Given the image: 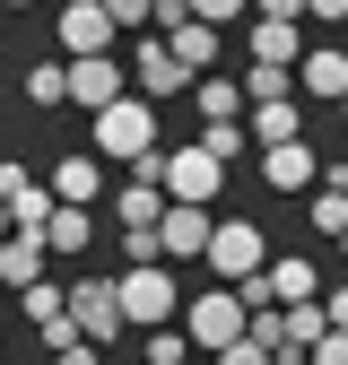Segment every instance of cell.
<instances>
[{"label":"cell","mask_w":348,"mask_h":365,"mask_svg":"<svg viewBox=\"0 0 348 365\" xmlns=\"http://www.w3.org/2000/svg\"><path fill=\"white\" fill-rule=\"evenodd\" d=\"M0 287H44V235H9L0 244Z\"/></svg>","instance_id":"e0dca14e"},{"label":"cell","mask_w":348,"mask_h":365,"mask_svg":"<svg viewBox=\"0 0 348 365\" xmlns=\"http://www.w3.org/2000/svg\"><path fill=\"white\" fill-rule=\"evenodd\" d=\"M304 217H314L322 244H339V235H348V182H322V192L304 200Z\"/></svg>","instance_id":"44dd1931"},{"label":"cell","mask_w":348,"mask_h":365,"mask_svg":"<svg viewBox=\"0 0 348 365\" xmlns=\"http://www.w3.org/2000/svg\"><path fill=\"white\" fill-rule=\"evenodd\" d=\"M209 235H218V217H209V209H165V226H157L165 269H174V261H209Z\"/></svg>","instance_id":"8fae6325"},{"label":"cell","mask_w":348,"mask_h":365,"mask_svg":"<svg viewBox=\"0 0 348 365\" xmlns=\"http://www.w3.org/2000/svg\"><path fill=\"white\" fill-rule=\"evenodd\" d=\"M304 18H322V26H348V0H304Z\"/></svg>","instance_id":"83f0119b"},{"label":"cell","mask_w":348,"mask_h":365,"mask_svg":"<svg viewBox=\"0 0 348 365\" xmlns=\"http://www.w3.org/2000/svg\"><path fill=\"white\" fill-rule=\"evenodd\" d=\"M339 122H348V96H339Z\"/></svg>","instance_id":"e575fe53"},{"label":"cell","mask_w":348,"mask_h":365,"mask_svg":"<svg viewBox=\"0 0 348 365\" xmlns=\"http://www.w3.org/2000/svg\"><path fill=\"white\" fill-rule=\"evenodd\" d=\"M70 322H78V339L87 348H113L130 322H122V296H113V279H78L70 287Z\"/></svg>","instance_id":"8992f818"},{"label":"cell","mask_w":348,"mask_h":365,"mask_svg":"<svg viewBox=\"0 0 348 365\" xmlns=\"http://www.w3.org/2000/svg\"><path fill=\"white\" fill-rule=\"evenodd\" d=\"M165 209H174V200L157 192V182H140V174L113 192V226H122V235H157V226H165Z\"/></svg>","instance_id":"4fadbf2b"},{"label":"cell","mask_w":348,"mask_h":365,"mask_svg":"<svg viewBox=\"0 0 348 365\" xmlns=\"http://www.w3.org/2000/svg\"><path fill=\"white\" fill-rule=\"evenodd\" d=\"M192 356V339H183V322H174V331H148V365H183Z\"/></svg>","instance_id":"484cf974"},{"label":"cell","mask_w":348,"mask_h":365,"mask_svg":"<svg viewBox=\"0 0 348 365\" xmlns=\"http://www.w3.org/2000/svg\"><path fill=\"white\" fill-rule=\"evenodd\" d=\"M96 192H105V157H96V148H70V157L53 165V200H61V209H96Z\"/></svg>","instance_id":"7c38bea8"},{"label":"cell","mask_w":348,"mask_h":365,"mask_svg":"<svg viewBox=\"0 0 348 365\" xmlns=\"http://www.w3.org/2000/svg\"><path fill=\"white\" fill-rule=\"evenodd\" d=\"M261 105H296V70H252L244 61V113H261Z\"/></svg>","instance_id":"ffe728a7"},{"label":"cell","mask_w":348,"mask_h":365,"mask_svg":"<svg viewBox=\"0 0 348 365\" xmlns=\"http://www.w3.org/2000/svg\"><path fill=\"white\" fill-rule=\"evenodd\" d=\"M113 296H122V322H140V331H174V313H183V296H174V269H165V261L122 269Z\"/></svg>","instance_id":"7a4b0ae2"},{"label":"cell","mask_w":348,"mask_h":365,"mask_svg":"<svg viewBox=\"0 0 348 365\" xmlns=\"http://www.w3.org/2000/svg\"><path fill=\"white\" fill-rule=\"evenodd\" d=\"M296 96H314V105H339V96H348V53H339V43H304Z\"/></svg>","instance_id":"30bf717a"},{"label":"cell","mask_w":348,"mask_h":365,"mask_svg":"<svg viewBox=\"0 0 348 365\" xmlns=\"http://www.w3.org/2000/svg\"><path fill=\"white\" fill-rule=\"evenodd\" d=\"M244 61H252V70H296V61H304V26L252 18V26H244Z\"/></svg>","instance_id":"9c48e42d"},{"label":"cell","mask_w":348,"mask_h":365,"mask_svg":"<svg viewBox=\"0 0 348 365\" xmlns=\"http://www.w3.org/2000/svg\"><path fill=\"white\" fill-rule=\"evenodd\" d=\"M0 9H35V0H0Z\"/></svg>","instance_id":"836d02e7"},{"label":"cell","mask_w":348,"mask_h":365,"mask_svg":"<svg viewBox=\"0 0 348 365\" xmlns=\"http://www.w3.org/2000/svg\"><path fill=\"white\" fill-rule=\"evenodd\" d=\"M192 113L200 122H244V78H200L192 87Z\"/></svg>","instance_id":"d6986e66"},{"label":"cell","mask_w":348,"mask_h":365,"mask_svg":"<svg viewBox=\"0 0 348 365\" xmlns=\"http://www.w3.org/2000/svg\"><path fill=\"white\" fill-rule=\"evenodd\" d=\"M26 96L35 105H70V61H26Z\"/></svg>","instance_id":"603a6c76"},{"label":"cell","mask_w":348,"mask_h":365,"mask_svg":"<svg viewBox=\"0 0 348 365\" xmlns=\"http://www.w3.org/2000/svg\"><path fill=\"white\" fill-rule=\"evenodd\" d=\"M218 43H227V35H218V26H200V18H174V26H165V53L183 61L192 78H218Z\"/></svg>","instance_id":"5bb4252c"},{"label":"cell","mask_w":348,"mask_h":365,"mask_svg":"<svg viewBox=\"0 0 348 365\" xmlns=\"http://www.w3.org/2000/svg\"><path fill=\"white\" fill-rule=\"evenodd\" d=\"M314 365H348V331H331V339L314 348Z\"/></svg>","instance_id":"4dcf8cb0"},{"label":"cell","mask_w":348,"mask_h":365,"mask_svg":"<svg viewBox=\"0 0 348 365\" xmlns=\"http://www.w3.org/2000/svg\"><path fill=\"white\" fill-rule=\"evenodd\" d=\"M105 18H113L122 35H140V26H157V0H105Z\"/></svg>","instance_id":"d4e9b609"},{"label":"cell","mask_w":348,"mask_h":365,"mask_svg":"<svg viewBox=\"0 0 348 365\" xmlns=\"http://www.w3.org/2000/svg\"><path fill=\"white\" fill-rule=\"evenodd\" d=\"M244 140H252L244 122H209V130H200V148H209L218 165H235V157H244Z\"/></svg>","instance_id":"cb8c5ba5"},{"label":"cell","mask_w":348,"mask_h":365,"mask_svg":"<svg viewBox=\"0 0 348 365\" xmlns=\"http://www.w3.org/2000/svg\"><path fill=\"white\" fill-rule=\"evenodd\" d=\"M87 148H96L105 165L122 157V165H140V157H157V105H140V96H122V105H105L96 122H87Z\"/></svg>","instance_id":"6da1fadb"},{"label":"cell","mask_w":348,"mask_h":365,"mask_svg":"<svg viewBox=\"0 0 348 365\" xmlns=\"http://www.w3.org/2000/svg\"><path fill=\"white\" fill-rule=\"evenodd\" d=\"M314 174H322V165H314L304 140H296V148H261V192H304V200H314Z\"/></svg>","instance_id":"9a60e30c"},{"label":"cell","mask_w":348,"mask_h":365,"mask_svg":"<svg viewBox=\"0 0 348 365\" xmlns=\"http://www.w3.org/2000/svg\"><path fill=\"white\" fill-rule=\"evenodd\" d=\"M183 339H192V348H209V356H227V348L244 339V296H235V287L192 296V304H183Z\"/></svg>","instance_id":"5b68a950"},{"label":"cell","mask_w":348,"mask_h":365,"mask_svg":"<svg viewBox=\"0 0 348 365\" xmlns=\"http://www.w3.org/2000/svg\"><path fill=\"white\" fill-rule=\"evenodd\" d=\"M261 18H287V26H304V0H252Z\"/></svg>","instance_id":"4316f807"},{"label":"cell","mask_w":348,"mask_h":365,"mask_svg":"<svg viewBox=\"0 0 348 365\" xmlns=\"http://www.w3.org/2000/svg\"><path fill=\"white\" fill-rule=\"evenodd\" d=\"M218 365H270V348H252V339H235V348L218 356Z\"/></svg>","instance_id":"f546056e"},{"label":"cell","mask_w":348,"mask_h":365,"mask_svg":"<svg viewBox=\"0 0 348 365\" xmlns=\"http://www.w3.org/2000/svg\"><path fill=\"white\" fill-rule=\"evenodd\" d=\"M244 130L261 148H296L304 140V105H261V113H244Z\"/></svg>","instance_id":"ac0fdd59"},{"label":"cell","mask_w":348,"mask_h":365,"mask_svg":"<svg viewBox=\"0 0 348 365\" xmlns=\"http://www.w3.org/2000/svg\"><path fill=\"white\" fill-rule=\"evenodd\" d=\"M130 96V70L105 53V61H70V105H87V122H96L105 105H122Z\"/></svg>","instance_id":"ba28073f"},{"label":"cell","mask_w":348,"mask_h":365,"mask_svg":"<svg viewBox=\"0 0 348 365\" xmlns=\"http://www.w3.org/2000/svg\"><path fill=\"white\" fill-rule=\"evenodd\" d=\"M113 18H105V0H70V9H61V53L70 61H105L113 53Z\"/></svg>","instance_id":"52a82bcc"},{"label":"cell","mask_w":348,"mask_h":365,"mask_svg":"<svg viewBox=\"0 0 348 365\" xmlns=\"http://www.w3.org/2000/svg\"><path fill=\"white\" fill-rule=\"evenodd\" d=\"M96 244V217L87 209H53V226H44V252H87Z\"/></svg>","instance_id":"7402d4cb"},{"label":"cell","mask_w":348,"mask_h":365,"mask_svg":"<svg viewBox=\"0 0 348 365\" xmlns=\"http://www.w3.org/2000/svg\"><path fill=\"white\" fill-rule=\"evenodd\" d=\"M339 252H348V235H339Z\"/></svg>","instance_id":"d590c367"},{"label":"cell","mask_w":348,"mask_h":365,"mask_svg":"<svg viewBox=\"0 0 348 365\" xmlns=\"http://www.w3.org/2000/svg\"><path fill=\"white\" fill-rule=\"evenodd\" d=\"M209 269H218L227 287L261 279V269H270V235H261V217H218V235H209Z\"/></svg>","instance_id":"277c9868"},{"label":"cell","mask_w":348,"mask_h":365,"mask_svg":"<svg viewBox=\"0 0 348 365\" xmlns=\"http://www.w3.org/2000/svg\"><path fill=\"white\" fill-rule=\"evenodd\" d=\"M322 322H331V331H348V287H331V296H322Z\"/></svg>","instance_id":"f1b7e54d"},{"label":"cell","mask_w":348,"mask_h":365,"mask_svg":"<svg viewBox=\"0 0 348 365\" xmlns=\"http://www.w3.org/2000/svg\"><path fill=\"white\" fill-rule=\"evenodd\" d=\"M53 365H105V348H87V339H78V348H61Z\"/></svg>","instance_id":"1f68e13d"},{"label":"cell","mask_w":348,"mask_h":365,"mask_svg":"<svg viewBox=\"0 0 348 365\" xmlns=\"http://www.w3.org/2000/svg\"><path fill=\"white\" fill-rule=\"evenodd\" d=\"M192 87L200 78L165 53V35H140V43H130V96H140V105H183Z\"/></svg>","instance_id":"3957f363"},{"label":"cell","mask_w":348,"mask_h":365,"mask_svg":"<svg viewBox=\"0 0 348 365\" xmlns=\"http://www.w3.org/2000/svg\"><path fill=\"white\" fill-rule=\"evenodd\" d=\"M9 235H18V217H9V200H0V244H9Z\"/></svg>","instance_id":"d6a6232c"},{"label":"cell","mask_w":348,"mask_h":365,"mask_svg":"<svg viewBox=\"0 0 348 365\" xmlns=\"http://www.w3.org/2000/svg\"><path fill=\"white\" fill-rule=\"evenodd\" d=\"M270 296H279V304H322L314 261H304V252H279V261H270Z\"/></svg>","instance_id":"2e32d148"}]
</instances>
